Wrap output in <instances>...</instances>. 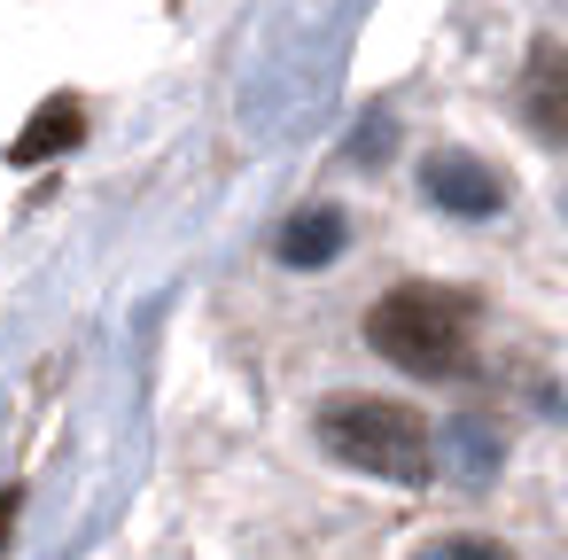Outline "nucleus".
I'll list each match as a JSON object with an SVG mask.
<instances>
[{
  "label": "nucleus",
  "instance_id": "obj_1",
  "mask_svg": "<svg viewBox=\"0 0 568 560\" xmlns=\"http://www.w3.org/2000/svg\"><path fill=\"white\" fill-rule=\"evenodd\" d=\"M366 343L405 366V374H459L467 350H475V296L467 288H444V281H405L389 296H374L366 312Z\"/></svg>",
  "mask_w": 568,
  "mask_h": 560
},
{
  "label": "nucleus",
  "instance_id": "obj_5",
  "mask_svg": "<svg viewBox=\"0 0 568 560\" xmlns=\"http://www.w3.org/2000/svg\"><path fill=\"white\" fill-rule=\"evenodd\" d=\"M79 141H87V102H79V94H48V102L32 110V125L9 141V164L32 172V164H48V156H63V149H79Z\"/></svg>",
  "mask_w": 568,
  "mask_h": 560
},
{
  "label": "nucleus",
  "instance_id": "obj_7",
  "mask_svg": "<svg viewBox=\"0 0 568 560\" xmlns=\"http://www.w3.org/2000/svg\"><path fill=\"white\" fill-rule=\"evenodd\" d=\"M413 560H514L498 537H428Z\"/></svg>",
  "mask_w": 568,
  "mask_h": 560
},
{
  "label": "nucleus",
  "instance_id": "obj_6",
  "mask_svg": "<svg viewBox=\"0 0 568 560\" xmlns=\"http://www.w3.org/2000/svg\"><path fill=\"white\" fill-rule=\"evenodd\" d=\"M351 242V226H343V211L335 203H304L288 226H281V242H273V257L288 265V273H320V265H335V250Z\"/></svg>",
  "mask_w": 568,
  "mask_h": 560
},
{
  "label": "nucleus",
  "instance_id": "obj_8",
  "mask_svg": "<svg viewBox=\"0 0 568 560\" xmlns=\"http://www.w3.org/2000/svg\"><path fill=\"white\" fill-rule=\"evenodd\" d=\"M17 513H24V490H0V552H9V537H17Z\"/></svg>",
  "mask_w": 568,
  "mask_h": 560
},
{
  "label": "nucleus",
  "instance_id": "obj_4",
  "mask_svg": "<svg viewBox=\"0 0 568 560\" xmlns=\"http://www.w3.org/2000/svg\"><path fill=\"white\" fill-rule=\"evenodd\" d=\"M521 118H529V133H537L545 149L568 141V63H560V40H552V32L529 48V71H521Z\"/></svg>",
  "mask_w": 568,
  "mask_h": 560
},
{
  "label": "nucleus",
  "instance_id": "obj_2",
  "mask_svg": "<svg viewBox=\"0 0 568 560\" xmlns=\"http://www.w3.org/2000/svg\"><path fill=\"white\" fill-rule=\"evenodd\" d=\"M320 444L358 467V475H382V482H428L436 475V444H428V420L413 405H389V397H335L320 413Z\"/></svg>",
  "mask_w": 568,
  "mask_h": 560
},
{
  "label": "nucleus",
  "instance_id": "obj_3",
  "mask_svg": "<svg viewBox=\"0 0 568 560\" xmlns=\"http://www.w3.org/2000/svg\"><path fill=\"white\" fill-rule=\"evenodd\" d=\"M420 195L436 203V211H459V218H490L498 203H506V180L483 164V156H467V149H436L428 164H420Z\"/></svg>",
  "mask_w": 568,
  "mask_h": 560
}]
</instances>
